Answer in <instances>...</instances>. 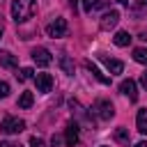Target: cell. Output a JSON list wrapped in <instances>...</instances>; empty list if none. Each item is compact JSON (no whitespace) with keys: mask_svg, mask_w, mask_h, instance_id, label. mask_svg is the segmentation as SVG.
Segmentation results:
<instances>
[{"mask_svg":"<svg viewBox=\"0 0 147 147\" xmlns=\"http://www.w3.org/2000/svg\"><path fill=\"white\" fill-rule=\"evenodd\" d=\"M37 11V0H14L11 2V18L16 23H25Z\"/></svg>","mask_w":147,"mask_h":147,"instance_id":"obj_1","label":"cell"},{"mask_svg":"<svg viewBox=\"0 0 147 147\" xmlns=\"http://www.w3.org/2000/svg\"><path fill=\"white\" fill-rule=\"evenodd\" d=\"M23 129H25V122L18 119V117H5L2 124H0V131H2L5 136H16V133H21Z\"/></svg>","mask_w":147,"mask_h":147,"instance_id":"obj_2","label":"cell"},{"mask_svg":"<svg viewBox=\"0 0 147 147\" xmlns=\"http://www.w3.org/2000/svg\"><path fill=\"white\" fill-rule=\"evenodd\" d=\"M92 113H94L99 119H110V117L115 115L113 103H110V101H106V99H96V101H94V106H92Z\"/></svg>","mask_w":147,"mask_h":147,"instance_id":"obj_3","label":"cell"},{"mask_svg":"<svg viewBox=\"0 0 147 147\" xmlns=\"http://www.w3.org/2000/svg\"><path fill=\"white\" fill-rule=\"evenodd\" d=\"M67 30H69V25H67V21H64V18H55V21H51V23L46 25V34H48V37H53V39L64 37V34H67Z\"/></svg>","mask_w":147,"mask_h":147,"instance_id":"obj_4","label":"cell"},{"mask_svg":"<svg viewBox=\"0 0 147 147\" xmlns=\"http://www.w3.org/2000/svg\"><path fill=\"white\" fill-rule=\"evenodd\" d=\"M32 60H34L39 67H48V64L53 62V55H51V51H48V48H44V46H37V48L32 51Z\"/></svg>","mask_w":147,"mask_h":147,"instance_id":"obj_5","label":"cell"},{"mask_svg":"<svg viewBox=\"0 0 147 147\" xmlns=\"http://www.w3.org/2000/svg\"><path fill=\"white\" fill-rule=\"evenodd\" d=\"M34 83H37V92H41V94H48V92L53 90V78H51V74H37V76H34Z\"/></svg>","mask_w":147,"mask_h":147,"instance_id":"obj_6","label":"cell"},{"mask_svg":"<svg viewBox=\"0 0 147 147\" xmlns=\"http://www.w3.org/2000/svg\"><path fill=\"white\" fill-rule=\"evenodd\" d=\"M119 92H122L124 96H129V101H138V87H136V80H131V78L122 80V83H119Z\"/></svg>","mask_w":147,"mask_h":147,"instance_id":"obj_7","label":"cell"},{"mask_svg":"<svg viewBox=\"0 0 147 147\" xmlns=\"http://www.w3.org/2000/svg\"><path fill=\"white\" fill-rule=\"evenodd\" d=\"M117 21H119V11L110 9V11H106V14L101 16V23H99V28H101V30H113V28L117 25Z\"/></svg>","mask_w":147,"mask_h":147,"instance_id":"obj_8","label":"cell"},{"mask_svg":"<svg viewBox=\"0 0 147 147\" xmlns=\"http://www.w3.org/2000/svg\"><path fill=\"white\" fill-rule=\"evenodd\" d=\"M64 142H67V147H76V145H78V124H76V122H69V124H67Z\"/></svg>","mask_w":147,"mask_h":147,"instance_id":"obj_9","label":"cell"},{"mask_svg":"<svg viewBox=\"0 0 147 147\" xmlns=\"http://www.w3.org/2000/svg\"><path fill=\"white\" fill-rule=\"evenodd\" d=\"M103 64H106V69L110 71V74H122L124 71V62H119V60H115V57H108V55H101L99 57Z\"/></svg>","mask_w":147,"mask_h":147,"instance_id":"obj_10","label":"cell"},{"mask_svg":"<svg viewBox=\"0 0 147 147\" xmlns=\"http://www.w3.org/2000/svg\"><path fill=\"white\" fill-rule=\"evenodd\" d=\"M85 69H87V71H90V74H92V76H94L99 83H103V85H110V78H108L106 74H101V71H99V67H96V64H92L90 60H85Z\"/></svg>","mask_w":147,"mask_h":147,"instance_id":"obj_11","label":"cell"},{"mask_svg":"<svg viewBox=\"0 0 147 147\" xmlns=\"http://www.w3.org/2000/svg\"><path fill=\"white\" fill-rule=\"evenodd\" d=\"M136 126L142 136H147V108H140L138 115H136Z\"/></svg>","mask_w":147,"mask_h":147,"instance_id":"obj_12","label":"cell"},{"mask_svg":"<svg viewBox=\"0 0 147 147\" xmlns=\"http://www.w3.org/2000/svg\"><path fill=\"white\" fill-rule=\"evenodd\" d=\"M0 67L14 69V67H16V57H14L9 51H0Z\"/></svg>","mask_w":147,"mask_h":147,"instance_id":"obj_13","label":"cell"},{"mask_svg":"<svg viewBox=\"0 0 147 147\" xmlns=\"http://www.w3.org/2000/svg\"><path fill=\"white\" fill-rule=\"evenodd\" d=\"M113 41H115V46H129V44H131V34L124 32V30H119V32H115Z\"/></svg>","mask_w":147,"mask_h":147,"instance_id":"obj_14","label":"cell"},{"mask_svg":"<svg viewBox=\"0 0 147 147\" xmlns=\"http://www.w3.org/2000/svg\"><path fill=\"white\" fill-rule=\"evenodd\" d=\"M131 14L136 16V18H140V16H145L147 14V0H138L133 7H131Z\"/></svg>","mask_w":147,"mask_h":147,"instance_id":"obj_15","label":"cell"},{"mask_svg":"<svg viewBox=\"0 0 147 147\" xmlns=\"http://www.w3.org/2000/svg\"><path fill=\"white\" fill-rule=\"evenodd\" d=\"M60 67H62V71H64L67 76H74V62H71L69 55H62V57H60Z\"/></svg>","mask_w":147,"mask_h":147,"instance_id":"obj_16","label":"cell"},{"mask_svg":"<svg viewBox=\"0 0 147 147\" xmlns=\"http://www.w3.org/2000/svg\"><path fill=\"white\" fill-rule=\"evenodd\" d=\"M115 140H117L119 145H129V129L117 126V129H115Z\"/></svg>","mask_w":147,"mask_h":147,"instance_id":"obj_17","label":"cell"},{"mask_svg":"<svg viewBox=\"0 0 147 147\" xmlns=\"http://www.w3.org/2000/svg\"><path fill=\"white\" fill-rule=\"evenodd\" d=\"M133 60L138 64H147V48H136L133 51Z\"/></svg>","mask_w":147,"mask_h":147,"instance_id":"obj_18","label":"cell"},{"mask_svg":"<svg viewBox=\"0 0 147 147\" xmlns=\"http://www.w3.org/2000/svg\"><path fill=\"white\" fill-rule=\"evenodd\" d=\"M103 5V0H83V9L90 14V11H94L96 7H101Z\"/></svg>","mask_w":147,"mask_h":147,"instance_id":"obj_19","label":"cell"},{"mask_svg":"<svg viewBox=\"0 0 147 147\" xmlns=\"http://www.w3.org/2000/svg\"><path fill=\"white\" fill-rule=\"evenodd\" d=\"M18 106L21 108H30L32 106V92H23L21 99H18Z\"/></svg>","mask_w":147,"mask_h":147,"instance_id":"obj_20","label":"cell"},{"mask_svg":"<svg viewBox=\"0 0 147 147\" xmlns=\"http://www.w3.org/2000/svg\"><path fill=\"white\" fill-rule=\"evenodd\" d=\"M32 76H34V71H32L30 67H25V69H21V71L16 74V78H18V80H28V78H32Z\"/></svg>","mask_w":147,"mask_h":147,"instance_id":"obj_21","label":"cell"},{"mask_svg":"<svg viewBox=\"0 0 147 147\" xmlns=\"http://www.w3.org/2000/svg\"><path fill=\"white\" fill-rule=\"evenodd\" d=\"M30 147H46V142H44L41 138H37V136H32V138H30Z\"/></svg>","mask_w":147,"mask_h":147,"instance_id":"obj_22","label":"cell"},{"mask_svg":"<svg viewBox=\"0 0 147 147\" xmlns=\"http://www.w3.org/2000/svg\"><path fill=\"white\" fill-rule=\"evenodd\" d=\"M7 94H9V85H7L5 80H0V99H5Z\"/></svg>","mask_w":147,"mask_h":147,"instance_id":"obj_23","label":"cell"},{"mask_svg":"<svg viewBox=\"0 0 147 147\" xmlns=\"http://www.w3.org/2000/svg\"><path fill=\"white\" fill-rule=\"evenodd\" d=\"M140 85H142V87H145V90H147V71H145V74H142V76H140Z\"/></svg>","mask_w":147,"mask_h":147,"instance_id":"obj_24","label":"cell"},{"mask_svg":"<svg viewBox=\"0 0 147 147\" xmlns=\"http://www.w3.org/2000/svg\"><path fill=\"white\" fill-rule=\"evenodd\" d=\"M51 145H53V147H57V145H60V138H55V136H53V142H51Z\"/></svg>","mask_w":147,"mask_h":147,"instance_id":"obj_25","label":"cell"},{"mask_svg":"<svg viewBox=\"0 0 147 147\" xmlns=\"http://www.w3.org/2000/svg\"><path fill=\"white\" fill-rule=\"evenodd\" d=\"M136 147H147V145H145V142H138V145H136Z\"/></svg>","mask_w":147,"mask_h":147,"instance_id":"obj_26","label":"cell"},{"mask_svg":"<svg viewBox=\"0 0 147 147\" xmlns=\"http://www.w3.org/2000/svg\"><path fill=\"white\" fill-rule=\"evenodd\" d=\"M117 2H122V5H126V2H129V0H117Z\"/></svg>","mask_w":147,"mask_h":147,"instance_id":"obj_27","label":"cell"},{"mask_svg":"<svg viewBox=\"0 0 147 147\" xmlns=\"http://www.w3.org/2000/svg\"><path fill=\"white\" fill-rule=\"evenodd\" d=\"M0 39H2V30H0Z\"/></svg>","mask_w":147,"mask_h":147,"instance_id":"obj_28","label":"cell"},{"mask_svg":"<svg viewBox=\"0 0 147 147\" xmlns=\"http://www.w3.org/2000/svg\"><path fill=\"white\" fill-rule=\"evenodd\" d=\"M0 147H7V145H0Z\"/></svg>","mask_w":147,"mask_h":147,"instance_id":"obj_29","label":"cell"},{"mask_svg":"<svg viewBox=\"0 0 147 147\" xmlns=\"http://www.w3.org/2000/svg\"><path fill=\"white\" fill-rule=\"evenodd\" d=\"M101 147H103V145H101Z\"/></svg>","mask_w":147,"mask_h":147,"instance_id":"obj_30","label":"cell"}]
</instances>
